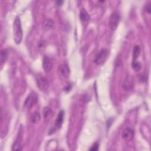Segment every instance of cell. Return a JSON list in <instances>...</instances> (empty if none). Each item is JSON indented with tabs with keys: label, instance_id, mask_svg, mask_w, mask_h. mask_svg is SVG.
I'll list each match as a JSON object with an SVG mask.
<instances>
[{
	"label": "cell",
	"instance_id": "obj_8",
	"mask_svg": "<svg viewBox=\"0 0 151 151\" xmlns=\"http://www.w3.org/2000/svg\"><path fill=\"white\" fill-rule=\"evenodd\" d=\"M58 72L64 78H68L70 74V70L68 66L65 64L61 65L58 68Z\"/></svg>",
	"mask_w": 151,
	"mask_h": 151
},
{
	"label": "cell",
	"instance_id": "obj_15",
	"mask_svg": "<svg viewBox=\"0 0 151 151\" xmlns=\"http://www.w3.org/2000/svg\"><path fill=\"white\" fill-rule=\"evenodd\" d=\"M140 47L139 45H135L133 48V54H132V57H133V60H136V59L137 58L138 56L140 54Z\"/></svg>",
	"mask_w": 151,
	"mask_h": 151
},
{
	"label": "cell",
	"instance_id": "obj_14",
	"mask_svg": "<svg viewBox=\"0 0 151 151\" xmlns=\"http://www.w3.org/2000/svg\"><path fill=\"white\" fill-rule=\"evenodd\" d=\"M54 22L53 20L50 18L45 19L43 22V27L46 29H51L54 27Z\"/></svg>",
	"mask_w": 151,
	"mask_h": 151
},
{
	"label": "cell",
	"instance_id": "obj_5",
	"mask_svg": "<svg viewBox=\"0 0 151 151\" xmlns=\"http://www.w3.org/2000/svg\"><path fill=\"white\" fill-rule=\"evenodd\" d=\"M36 83L38 88L42 91L47 90L49 87V82L47 78L44 76H38L36 79Z\"/></svg>",
	"mask_w": 151,
	"mask_h": 151
},
{
	"label": "cell",
	"instance_id": "obj_13",
	"mask_svg": "<svg viewBox=\"0 0 151 151\" xmlns=\"http://www.w3.org/2000/svg\"><path fill=\"white\" fill-rule=\"evenodd\" d=\"M79 17H80V20L83 22L88 21L90 19V16L85 9H81V11L80 12V14H79Z\"/></svg>",
	"mask_w": 151,
	"mask_h": 151
},
{
	"label": "cell",
	"instance_id": "obj_16",
	"mask_svg": "<svg viewBox=\"0 0 151 151\" xmlns=\"http://www.w3.org/2000/svg\"><path fill=\"white\" fill-rule=\"evenodd\" d=\"M7 51L5 49L2 50L1 51V64H3V63H4L6 60L7 58Z\"/></svg>",
	"mask_w": 151,
	"mask_h": 151
},
{
	"label": "cell",
	"instance_id": "obj_6",
	"mask_svg": "<svg viewBox=\"0 0 151 151\" xmlns=\"http://www.w3.org/2000/svg\"><path fill=\"white\" fill-rule=\"evenodd\" d=\"M42 67L45 71H50L52 68V59L45 55L42 59Z\"/></svg>",
	"mask_w": 151,
	"mask_h": 151
},
{
	"label": "cell",
	"instance_id": "obj_4",
	"mask_svg": "<svg viewBox=\"0 0 151 151\" xmlns=\"http://www.w3.org/2000/svg\"><path fill=\"white\" fill-rule=\"evenodd\" d=\"M38 101V96L37 94L32 91L31 92L26 98L24 101V106L27 108H31L34 106Z\"/></svg>",
	"mask_w": 151,
	"mask_h": 151
},
{
	"label": "cell",
	"instance_id": "obj_12",
	"mask_svg": "<svg viewBox=\"0 0 151 151\" xmlns=\"http://www.w3.org/2000/svg\"><path fill=\"white\" fill-rule=\"evenodd\" d=\"M41 120V116L38 111L34 112L31 117H30V121L33 124H37Z\"/></svg>",
	"mask_w": 151,
	"mask_h": 151
},
{
	"label": "cell",
	"instance_id": "obj_9",
	"mask_svg": "<svg viewBox=\"0 0 151 151\" xmlns=\"http://www.w3.org/2000/svg\"><path fill=\"white\" fill-rule=\"evenodd\" d=\"M22 137H21V134H19L12 146V150H22Z\"/></svg>",
	"mask_w": 151,
	"mask_h": 151
},
{
	"label": "cell",
	"instance_id": "obj_2",
	"mask_svg": "<svg viewBox=\"0 0 151 151\" xmlns=\"http://www.w3.org/2000/svg\"><path fill=\"white\" fill-rule=\"evenodd\" d=\"M108 50L106 48H102L100 50L97 55L95 57L94 60V63L97 65H101L103 64L105 61L107 60L108 57Z\"/></svg>",
	"mask_w": 151,
	"mask_h": 151
},
{
	"label": "cell",
	"instance_id": "obj_11",
	"mask_svg": "<svg viewBox=\"0 0 151 151\" xmlns=\"http://www.w3.org/2000/svg\"><path fill=\"white\" fill-rule=\"evenodd\" d=\"M42 114L45 120H49L52 116V110L49 107H45L42 110Z\"/></svg>",
	"mask_w": 151,
	"mask_h": 151
},
{
	"label": "cell",
	"instance_id": "obj_7",
	"mask_svg": "<svg viewBox=\"0 0 151 151\" xmlns=\"http://www.w3.org/2000/svg\"><path fill=\"white\" fill-rule=\"evenodd\" d=\"M122 136L124 140L126 141H130L134 137V132L132 129L127 127L123 130L122 134Z\"/></svg>",
	"mask_w": 151,
	"mask_h": 151
},
{
	"label": "cell",
	"instance_id": "obj_3",
	"mask_svg": "<svg viewBox=\"0 0 151 151\" xmlns=\"http://www.w3.org/2000/svg\"><path fill=\"white\" fill-rule=\"evenodd\" d=\"M120 21V15L118 12H113L110 17L109 19V25L111 30H115Z\"/></svg>",
	"mask_w": 151,
	"mask_h": 151
},
{
	"label": "cell",
	"instance_id": "obj_1",
	"mask_svg": "<svg viewBox=\"0 0 151 151\" xmlns=\"http://www.w3.org/2000/svg\"><path fill=\"white\" fill-rule=\"evenodd\" d=\"M13 37L15 44H19L21 43L22 38V30L19 16L15 17L13 24Z\"/></svg>",
	"mask_w": 151,
	"mask_h": 151
},
{
	"label": "cell",
	"instance_id": "obj_20",
	"mask_svg": "<svg viewBox=\"0 0 151 151\" xmlns=\"http://www.w3.org/2000/svg\"><path fill=\"white\" fill-rule=\"evenodd\" d=\"M63 2H63V1H56V4H57V5H58V6L61 5Z\"/></svg>",
	"mask_w": 151,
	"mask_h": 151
},
{
	"label": "cell",
	"instance_id": "obj_10",
	"mask_svg": "<svg viewBox=\"0 0 151 151\" xmlns=\"http://www.w3.org/2000/svg\"><path fill=\"white\" fill-rule=\"evenodd\" d=\"M64 110H62L59 112L57 116V117L55 121V126L57 128L60 129L61 127L63 122L64 120Z\"/></svg>",
	"mask_w": 151,
	"mask_h": 151
},
{
	"label": "cell",
	"instance_id": "obj_18",
	"mask_svg": "<svg viewBox=\"0 0 151 151\" xmlns=\"http://www.w3.org/2000/svg\"><path fill=\"white\" fill-rule=\"evenodd\" d=\"M99 143H98L97 142H96V143H95L91 146V147L89 150H98V149H99Z\"/></svg>",
	"mask_w": 151,
	"mask_h": 151
},
{
	"label": "cell",
	"instance_id": "obj_17",
	"mask_svg": "<svg viewBox=\"0 0 151 151\" xmlns=\"http://www.w3.org/2000/svg\"><path fill=\"white\" fill-rule=\"evenodd\" d=\"M132 67L135 71H139L141 68V64L136 60H133L132 62Z\"/></svg>",
	"mask_w": 151,
	"mask_h": 151
},
{
	"label": "cell",
	"instance_id": "obj_19",
	"mask_svg": "<svg viewBox=\"0 0 151 151\" xmlns=\"http://www.w3.org/2000/svg\"><path fill=\"white\" fill-rule=\"evenodd\" d=\"M146 12H148L149 14H150V3L149 2V4H147L146 5Z\"/></svg>",
	"mask_w": 151,
	"mask_h": 151
}]
</instances>
